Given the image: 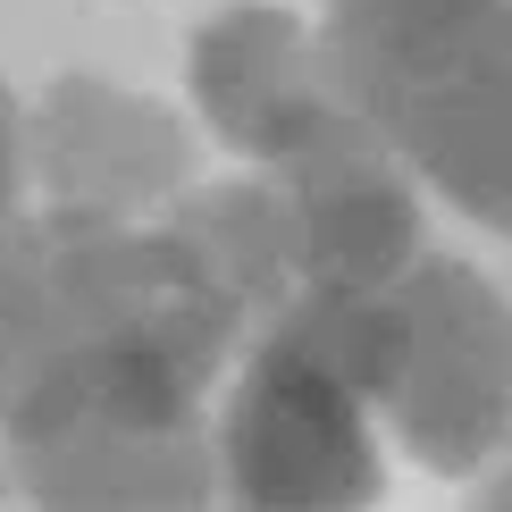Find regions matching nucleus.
<instances>
[{
	"mask_svg": "<svg viewBox=\"0 0 512 512\" xmlns=\"http://www.w3.org/2000/svg\"><path fill=\"white\" fill-rule=\"evenodd\" d=\"M244 303L177 227L34 210L0 227V429H194Z\"/></svg>",
	"mask_w": 512,
	"mask_h": 512,
	"instance_id": "f257e3e1",
	"label": "nucleus"
},
{
	"mask_svg": "<svg viewBox=\"0 0 512 512\" xmlns=\"http://www.w3.org/2000/svg\"><path fill=\"white\" fill-rule=\"evenodd\" d=\"M319 51L420 185L512 236V0H319Z\"/></svg>",
	"mask_w": 512,
	"mask_h": 512,
	"instance_id": "f03ea898",
	"label": "nucleus"
},
{
	"mask_svg": "<svg viewBox=\"0 0 512 512\" xmlns=\"http://www.w3.org/2000/svg\"><path fill=\"white\" fill-rule=\"evenodd\" d=\"M370 412L429 471H479L512 445V303L471 261L420 252L378 294H303Z\"/></svg>",
	"mask_w": 512,
	"mask_h": 512,
	"instance_id": "7ed1b4c3",
	"label": "nucleus"
},
{
	"mask_svg": "<svg viewBox=\"0 0 512 512\" xmlns=\"http://www.w3.org/2000/svg\"><path fill=\"white\" fill-rule=\"evenodd\" d=\"M219 479L236 512H370L378 504V437L370 395L336 361L319 311L294 294L269 311L261 345L244 353L236 395L219 412Z\"/></svg>",
	"mask_w": 512,
	"mask_h": 512,
	"instance_id": "20e7f679",
	"label": "nucleus"
},
{
	"mask_svg": "<svg viewBox=\"0 0 512 512\" xmlns=\"http://www.w3.org/2000/svg\"><path fill=\"white\" fill-rule=\"evenodd\" d=\"M277 219H286V261L294 294H378L420 261V210H412V168L361 118L336 135L303 143L294 160L261 168Z\"/></svg>",
	"mask_w": 512,
	"mask_h": 512,
	"instance_id": "39448f33",
	"label": "nucleus"
},
{
	"mask_svg": "<svg viewBox=\"0 0 512 512\" xmlns=\"http://www.w3.org/2000/svg\"><path fill=\"white\" fill-rule=\"evenodd\" d=\"M26 168L51 210L152 219L194 185V135L152 93H126L110 76H59L26 110Z\"/></svg>",
	"mask_w": 512,
	"mask_h": 512,
	"instance_id": "423d86ee",
	"label": "nucleus"
},
{
	"mask_svg": "<svg viewBox=\"0 0 512 512\" xmlns=\"http://www.w3.org/2000/svg\"><path fill=\"white\" fill-rule=\"evenodd\" d=\"M194 101H202L210 135L236 143L261 168L294 160L303 143L336 135L353 118L336 76H328L319 26H303L294 9H269V0L219 9L194 34Z\"/></svg>",
	"mask_w": 512,
	"mask_h": 512,
	"instance_id": "0eeeda50",
	"label": "nucleus"
},
{
	"mask_svg": "<svg viewBox=\"0 0 512 512\" xmlns=\"http://www.w3.org/2000/svg\"><path fill=\"white\" fill-rule=\"evenodd\" d=\"M17 479L42 512H202L219 454L194 429H51L17 437Z\"/></svg>",
	"mask_w": 512,
	"mask_h": 512,
	"instance_id": "6e6552de",
	"label": "nucleus"
},
{
	"mask_svg": "<svg viewBox=\"0 0 512 512\" xmlns=\"http://www.w3.org/2000/svg\"><path fill=\"white\" fill-rule=\"evenodd\" d=\"M26 185H34V168H26V101L0 84V227L26 219Z\"/></svg>",
	"mask_w": 512,
	"mask_h": 512,
	"instance_id": "1a4fd4ad",
	"label": "nucleus"
},
{
	"mask_svg": "<svg viewBox=\"0 0 512 512\" xmlns=\"http://www.w3.org/2000/svg\"><path fill=\"white\" fill-rule=\"evenodd\" d=\"M471 512H512V454H504V471L479 487V504H471Z\"/></svg>",
	"mask_w": 512,
	"mask_h": 512,
	"instance_id": "9d476101",
	"label": "nucleus"
}]
</instances>
